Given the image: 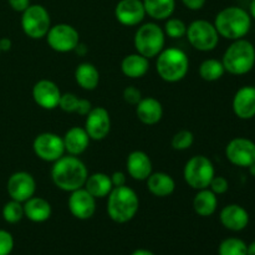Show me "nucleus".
I'll list each match as a JSON object with an SVG mask.
<instances>
[{
	"instance_id": "obj_20",
	"label": "nucleus",
	"mask_w": 255,
	"mask_h": 255,
	"mask_svg": "<svg viewBox=\"0 0 255 255\" xmlns=\"http://www.w3.org/2000/svg\"><path fill=\"white\" fill-rule=\"evenodd\" d=\"M126 168L129 177L136 181H146L152 173V161L143 151H133L128 154Z\"/></svg>"
},
{
	"instance_id": "obj_11",
	"label": "nucleus",
	"mask_w": 255,
	"mask_h": 255,
	"mask_svg": "<svg viewBox=\"0 0 255 255\" xmlns=\"http://www.w3.org/2000/svg\"><path fill=\"white\" fill-rule=\"evenodd\" d=\"M32 149L40 159L54 163L65 154L64 139L59 134L44 132L35 137L32 142Z\"/></svg>"
},
{
	"instance_id": "obj_14",
	"label": "nucleus",
	"mask_w": 255,
	"mask_h": 255,
	"mask_svg": "<svg viewBox=\"0 0 255 255\" xmlns=\"http://www.w3.org/2000/svg\"><path fill=\"white\" fill-rule=\"evenodd\" d=\"M84 128L94 141H102L106 138L111 131V117L109 111L101 106L92 107L86 116Z\"/></svg>"
},
{
	"instance_id": "obj_19",
	"label": "nucleus",
	"mask_w": 255,
	"mask_h": 255,
	"mask_svg": "<svg viewBox=\"0 0 255 255\" xmlns=\"http://www.w3.org/2000/svg\"><path fill=\"white\" fill-rule=\"evenodd\" d=\"M219 219L224 228L232 232H241L248 227L249 213L244 207L233 203L228 204L222 209Z\"/></svg>"
},
{
	"instance_id": "obj_30",
	"label": "nucleus",
	"mask_w": 255,
	"mask_h": 255,
	"mask_svg": "<svg viewBox=\"0 0 255 255\" xmlns=\"http://www.w3.org/2000/svg\"><path fill=\"white\" fill-rule=\"evenodd\" d=\"M226 72L222 61L216 59H207L199 66V76L207 82H214L222 79Z\"/></svg>"
},
{
	"instance_id": "obj_12",
	"label": "nucleus",
	"mask_w": 255,
	"mask_h": 255,
	"mask_svg": "<svg viewBox=\"0 0 255 255\" xmlns=\"http://www.w3.org/2000/svg\"><path fill=\"white\" fill-rule=\"evenodd\" d=\"M226 156L234 166L248 168L255 162V143L246 137H236L227 144Z\"/></svg>"
},
{
	"instance_id": "obj_34",
	"label": "nucleus",
	"mask_w": 255,
	"mask_h": 255,
	"mask_svg": "<svg viewBox=\"0 0 255 255\" xmlns=\"http://www.w3.org/2000/svg\"><path fill=\"white\" fill-rule=\"evenodd\" d=\"M194 143V134L188 129H182L172 137V148L176 151H186Z\"/></svg>"
},
{
	"instance_id": "obj_18",
	"label": "nucleus",
	"mask_w": 255,
	"mask_h": 255,
	"mask_svg": "<svg viewBox=\"0 0 255 255\" xmlns=\"http://www.w3.org/2000/svg\"><path fill=\"white\" fill-rule=\"evenodd\" d=\"M234 115L241 120L255 117V86H243L236 92L232 102Z\"/></svg>"
},
{
	"instance_id": "obj_22",
	"label": "nucleus",
	"mask_w": 255,
	"mask_h": 255,
	"mask_svg": "<svg viewBox=\"0 0 255 255\" xmlns=\"http://www.w3.org/2000/svg\"><path fill=\"white\" fill-rule=\"evenodd\" d=\"M62 139H64L65 152H67L71 156H80V154L84 153L89 148L90 141H91L86 129L84 127L77 126L67 129Z\"/></svg>"
},
{
	"instance_id": "obj_44",
	"label": "nucleus",
	"mask_w": 255,
	"mask_h": 255,
	"mask_svg": "<svg viewBox=\"0 0 255 255\" xmlns=\"http://www.w3.org/2000/svg\"><path fill=\"white\" fill-rule=\"evenodd\" d=\"M131 255H154L151 251H147V249H137L134 251Z\"/></svg>"
},
{
	"instance_id": "obj_29",
	"label": "nucleus",
	"mask_w": 255,
	"mask_h": 255,
	"mask_svg": "<svg viewBox=\"0 0 255 255\" xmlns=\"http://www.w3.org/2000/svg\"><path fill=\"white\" fill-rule=\"evenodd\" d=\"M146 15L153 20H167L173 15L176 0H142Z\"/></svg>"
},
{
	"instance_id": "obj_5",
	"label": "nucleus",
	"mask_w": 255,
	"mask_h": 255,
	"mask_svg": "<svg viewBox=\"0 0 255 255\" xmlns=\"http://www.w3.org/2000/svg\"><path fill=\"white\" fill-rule=\"evenodd\" d=\"M156 70L163 81L179 82L187 76L189 70V60L186 52L178 47L163 49L157 56Z\"/></svg>"
},
{
	"instance_id": "obj_6",
	"label": "nucleus",
	"mask_w": 255,
	"mask_h": 255,
	"mask_svg": "<svg viewBox=\"0 0 255 255\" xmlns=\"http://www.w3.org/2000/svg\"><path fill=\"white\" fill-rule=\"evenodd\" d=\"M134 49L147 59L158 56L164 49L166 34L163 29L156 22H146L137 29L133 37Z\"/></svg>"
},
{
	"instance_id": "obj_48",
	"label": "nucleus",
	"mask_w": 255,
	"mask_h": 255,
	"mask_svg": "<svg viewBox=\"0 0 255 255\" xmlns=\"http://www.w3.org/2000/svg\"><path fill=\"white\" fill-rule=\"evenodd\" d=\"M0 52H1V50H0Z\"/></svg>"
},
{
	"instance_id": "obj_27",
	"label": "nucleus",
	"mask_w": 255,
	"mask_h": 255,
	"mask_svg": "<svg viewBox=\"0 0 255 255\" xmlns=\"http://www.w3.org/2000/svg\"><path fill=\"white\" fill-rule=\"evenodd\" d=\"M218 207V198L217 194L209 188L199 189L193 198V209L198 216L211 217L216 213Z\"/></svg>"
},
{
	"instance_id": "obj_13",
	"label": "nucleus",
	"mask_w": 255,
	"mask_h": 255,
	"mask_svg": "<svg viewBox=\"0 0 255 255\" xmlns=\"http://www.w3.org/2000/svg\"><path fill=\"white\" fill-rule=\"evenodd\" d=\"M6 191L10 198L20 202V203H24L27 199L35 196L36 182H35L34 177L27 172H15L7 179Z\"/></svg>"
},
{
	"instance_id": "obj_8",
	"label": "nucleus",
	"mask_w": 255,
	"mask_h": 255,
	"mask_svg": "<svg viewBox=\"0 0 255 255\" xmlns=\"http://www.w3.org/2000/svg\"><path fill=\"white\" fill-rule=\"evenodd\" d=\"M21 14L22 31L27 37L39 40L46 36L51 27V17L46 7L40 4L30 5Z\"/></svg>"
},
{
	"instance_id": "obj_47",
	"label": "nucleus",
	"mask_w": 255,
	"mask_h": 255,
	"mask_svg": "<svg viewBox=\"0 0 255 255\" xmlns=\"http://www.w3.org/2000/svg\"><path fill=\"white\" fill-rule=\"evenodd\" d=\"M248 169H249V173H251L253 177H255V162L248 167Z\"/></svg>"
},
{
	"instance_id": "obj_32",
	"label": "nucleus",
	"mask_w": 255,
	"mask_h": 255,
	"mask_svg": "<svg viewBox=\"0 0 255 255\" xmlns=\"http://www.w3.org/2000/svg\"><path fill=\"white\" fill-rule=\"evenodd\" d=\"M2 218L6 223L9 224H16L21 221L25 217L24 214V206L20 202L9 201L7 203H5V206L2 207Z\"/></svg>"
},
{
	"instance_id": "obj_41",
	"label": "nucleus",
	"mask_w": 255,
	"mask_h": 255,
	"mask_svg": "<svg viewBox=\"0 0 255 255\" xmlns=\"http://www.w3.org/2000/svg\"><path fill=\"white\" fill-rule=\"evenodd\" d=\"M91 110H92V105L89 100L80 99V104H79V107H77L76 114L81 115V116H87V114H89Z\"/></svg>"
},
{
	"instance_id": "obj_16",
	"label": "nucleus",
	"mask_w": 255,
	"mask_h": 255,
	"mask_svg": "<svg viewBox=\"0 0 255 255\" xmlns=\"http://www.w3.org/2000/svg\"><path fill=\"white\" fill-rule=\"evenodd\" d=\"M115 16L124 26H136L146 17L142 0H120L115 7Z\"/></svg>"
},
{
	"instance_id": "obj_33",
	"label": "nucleus",
	"mask_w": 255,
	"mask_h": 255,
	"mask_svg": "<svg viewBox=\"0 0 255 255\" xmlns=\"http://www.w3.org/2000/svg\"><path fill=\"white\" fill-rule=\"evenodd\" d=\"M163 31L171 39H181V37L186 36L187 25L183 20L178 19V17H168L164 24Z\"/></svg>"
},
{
	"instance_id": "obj_36",
	"label": "nucleus",
	"mask_w": 255,
	"mask_h": 255,
	"mask_svg": "<svg viewBox=\"0 0 255 255\" xmlns=\"http://www.w3.org/2000/svg\"><path fill=\"white\" fill-rule=\"evenodd\" d=\"M14 249V238L7 231L0 229V255H10Z\"/></svg>"
},
{
	"instance_id": "obj_25",
	"label": "nucleus",
	"mask_w": 255,
	"mask_h": 255,
	"mask_svg": "<svg viewBox=\"0 0 255 255\" xmlns=\"http://www.w3.org/2000/svg\"><path fill=\"white\" fill-rule=\"evenodd\" d=\"M148 69V59L139 55L138 52L127 55L121 62L122 74L126 77H129V79H141L147 74Z\"/></svg>"
},
{
	"instance_id": "obj_3",
	"label": "nucleus",
	"mask_w": 255,
	"mask_h": 255,
	"mask_svg": "<svg viewBox=\"0 0 255 255\" xmlns=\"http://www.w3.org/2000/svg\"><path fill=\"white\" fill-rule=\"evenodd\" d=\"M139 198L131 187H114L107 196V214L119 224L127 223L136 217Z\"/></svg>"
},
{
	"instance_id": "obj_45",
	"label": "nucleus",
	"mask_w": 255,
	"mask_h": 255,
	"mask_svg": "<svg viewBox=\"0 0 255 255\" xmlns=\"http://www.w3.org/2000/svg\"><path fill=\"white\" fill-rule=\"evenodd\" d=\"M249 14H251L252 19L255 20V0H252L251 5H249Z\"/></svg>"
},
{
	"instance_id": "obj_4",
	"label": "nucleus",
	"mask_w": 255,
	"mask_h": 255,
	"mask_svg": "<svg viewBox=\"0 0 255 255\" xmlns=\"http://www.w3.org/2000/svg\"><path fill=\"white\" fill-rule=\"evenodd\" d=\"M224 69L232 75H246L253 70L255 65V47L249 40H234L228 47L222 59Z\"/></svg>"
},
{
	"instance_id": "obj_40",
	"label": "nucleus",
	"mask_w": 255,
	"mask_h": 255,
	"mask_svg": "<svg viewBox=\"0 0 255 255\" xmlns=\"http://www.w3.org/2000/svg\"><path fill=\"white\" fill-rule=\"evenodd\" d=\"M182 2H183V5L187 7V9L197 11V10L203 9L207 0H182Z\"/></svg>"
},
{
	"instance_id": "obj_39",
	"label": "nucleus",
	"mask_w": 255,
	"mask_h": 255,
	"mask_svg": "<svg viewBox=\"0 0 255 255\" xmlns=\"http://www.w3.org/2000/svg\"><path fill=\"white\" fill-rule=\"evenodd\" d=\"M7 2H9L10 7L17 12L25 11L31 5L30 4V0H7Z\"/></svg>"
},
{
	"instance_id": "obj_15",
	"label": "nucleus",
	"mask_w": 255,
	"mask_h": 255,
	"mask_svg": "<svg viewBox=\"0 0 255 255\" xmlns=\"http://www.w3.org/2000/svg\"><path fill=\"white\" fill-rule=\"evenodd\" d=\"M69 211L75 218L86 221L94 217L96 212V198L92 197L85 188L71 192L67 201Z\"/></svg>"
},
{
	"instance_id": "obj_1",
	"label": "nucleus",
	"mask_w": 255,
	"mask_h": 255,
	"mask_svg": "<svg viewBox=\"0 0 255 255\" xmlns=\"http://www.w3.org/2000/svg\"><path fill=\"white\" fill-rule=\"evenodd\" d=\"M89 171L84 162L77 156H62L54 162L51 168V179L55 186L64 192H74L84 188Z\"/></svg>"
},
{
	"instance_id": "obj_28",
	"label": "nucleus",
	"mask_w": 255,
	"mask_h": 255,
	"mask_svg": "<svg viewBox=\"0 0 255 255\" xmlns=\"http://www.w3.org/2000/svg\"><path fill=\"white\" fill-rule=\"evenodd\" d=\"M75 80L81 89L86 91H94L100 82V72L95 65L90 62H82L75 70Z\"/></svg>"
},
{
	"instance_id": "obj_10",
	"label": "nucleus",
	"mask_w": 255,
	"mask_h": 255,
	"mask_svg": "<svg viewBox=\"0 0 255 255\" xmlns=\"http://www.w3.org/2000/svg\"><path fill=\"white\" fill-rule=\"evenodd\" d=\"M49 46L56 52L74 51L80 44V34L72 25L56 24L50 27L46 35Z\"/></svg>"
},
{
	"instance_id": "obj_9",
	"label": "nucleus",
	"mask_w": 255,
	"mask_h": 255,
	"mask_svg": "<svg viewBox=\"0 0 255 255\" xmlns=\"http://www.w3.org/2000/svg\"><path fill=\"white\" fill-rule=\"evenodd\" d=\"M187 39L198 51H213L219 42V34L216 26L207 20H194L187 26Z\"/></svg>"
},
{
	"instance_id": "obj_43",
	"label": "nucleus",
	"mask_w": 255,
	"mask_h": 255,
	"mask_svg": "<svg viewBox=\"0 0 255 255\" xmlns=\"http://www.w3.org/2000/svg\"><path fill=\"white\" fill-rule=\"evenodd\" d=\"M11 45L12 42L9 37H2V39H0V50L1 51H9L11 49Z\"/></svg>"
},
{
	"instance_id": "obj_37",
	"label": "nucleus",
	"mask_w": 255,
	"mask_h": 255,
	"mask_svg": "<svg viewBox=\"0 0 255 255\" xmlns=\"http://www.w3.org/2000/svg\"><path fill=\"white\" fill-rule=\"evenodd\" d=\"M208 188L211 189L214 194L219 196V194H224L228 192L229 183H228V181H227V178H224V177L214 176Z\"/></svg>"
},
{
	"instance_id": "obj_21",
	"label": "nucleus",
	"mask_w": 255,
	"mask_h": 255,
	"mask_svg": "<svg viewBox=\"0 0 255 255\" xmlns=\"http://www.w3.org/2000/svg\"><path fill=\"white\" fill-rule=\"evenodd\" d=\"M136 115L143 125L153 126L163 117V107L154 97H142L141 101L136 105Z\"/></svg>"
},
{
	"instance_id": "obj_26",
	"label": "nucleus",
	"mask_w": 255,
	"mask_h": 255,
	"mask_svg": "<svg viewBox=\"0 0 255 255\" xmlns=\"http://www.w3.org/2000/svg\"><path fill=\"white\" fill-rule=\"evenodd\" d=\"M84 188L97 199L109 196L114 189V184H112L111 177L109 174L99 172V173H94L87 177Z\"/></svg>"
},
{
	"instance_id": "obj_31",
	"label": "nucleus",
	"mask_w": 255,
	"mask_h": 255,
	"mask_svg": "<svg viewBox=\"0 0 255 255\" xmlns=\"http://www.w3.org/2000/svg\"><path fill=\"white\" fill-rule=\"evenodd\" d=\"M219 255H248V246L239 238H227L221 243Z\"/></svg>"
},
{
	"instance_id": "obj_23",
	"label": "nucleus",
	"mask_w": 255,
	"mask_h": 255,
	"mask_svg": "<svg viewBox=\"0 0 255 255\" xmlns=\"http://www.w3.org/2000/svg\"><path fill=\"white\" fill-rule=\"evenodd\" d=\"M22 206L25 217L34 223H44L51 217V204L41 197H31Z\"/></svg>"
},
{
	"instance_id": "obj_42",
	"label": "nucleus",
	"mask_w": 255,
	"mask_h": 255,
	"mask_svg": "<svg viewBox=\"0 0 255 255\" xmlns=\"http://www.w3.org/2000/svg\"><path fill=\"white\" fill-rule=\"evenodd\" d=\"M111 177V181L114 187H122L126 186V174L124 172H115Z\"/></svg>"
},
{
	"instance_id": "obj_24",
	"label": "nucleus",
	"mask_w": 255,
	"mask_h": 255,
	"mask_svg": "<svg viewBox=\"0 0 255 255\" xmlns=\"http://www.w3.org/2000/svg\"><path fill=\"white\" fill-rule=\"evenodd\" d=\"M146 181L149 193L153 194L154 197H159V198L171 196L176 189L174 179L164 172H154V173L152 172Z\"/></svg>"
},
{
	"instance_id": "obj_2",
	"label": "nucleus",
	"mask_w": 255,
	"mask_h": 255,
	"mask_svg": "<svg viewBox=\"0 0 255 255\" xmlns=\"http://www.w3.org/2000/svg\"><path fill=\"white\" fill-rule=\"evenodd\" d=\"M214 26L219 36L227 40L243 39L252 29V16L247 10L239 6L222 9L214 19Z\"/></svg>"
},
{
	"instance_id": "obj_7",
	"label": "nucleus",
	"mask_w": 255,
	"mask_h": 255,
	"mask_svg": "<svg viewBox=\"0 0 255 255\" xmlns=\"http://www.w3.org/2000/svg\"><path fill=\"white\" fill-rule=\"evenodd\" d=\"M214 176H216V169L213 163L208 157L202 154L191 157L183 169L184 181L196 191L208 188Z\"/></svg>"
},
{
	"instance_id": "obj_35",
	"label": "nucleus",
	"mask_w": 255,
	"mask_h": 255,
	"mask_svg": "<svg viewBox=\"0 0 255 255\" xmlns=\"http://www.w3.org/2000/svg\"><path fill=\"white\" fill-rule=\"evenodd\" d=\"M80 99L75 94H62L61 99H60L59 107L64 112H69V114H74L77 111V107H79Z\"/></svg>"
},
{
	"instance_id": "obj_38",
	"label": "nucleus",
	"mask_w": 255,
	"mask_h": 255,
	"mask_svg": "<svg viewBox=\"0 0 255 255\" xmlns=\"http://www.w3.org/2000/svg\"><path fill=\"white\" fill-rule=\"evenodd\" d=\"M122 96H124V100L127 102V104L136 106V105L142 100V92L139 91L137 87L128 86L124 90Z\"/></svg>"
},
{
	"instance_id": "obj_46",
	"label": "nucleus",
	"mask_w": 255,
	"mask_h": 255,
	"mask_svg": "<svg viewBox=\"0 0 255 255\" xmlns=\"http://www.w3.org/2000/svg\"><path fill=\"white\" fill-rule=\"evenodd\" d=\"M248 255H255V242L248 246Z\"/></svg>"
},
{
	"instance_id": "obj_17",
	"label": "nucleus",
	"mask_w": 255,
	"mask_h": 255,
	"mask_svg": "<svg viewBox=\"0 0 255 255\" xmlns=\"http://www.w3.org/2000/svg\"><path fill=\"white\" fill-rule=\"evenodd\" d=\"M61 91L51 80H40L32 87V99L35 104L44 110H54L59 107Z\"/></svg>"
}]
</instances>
